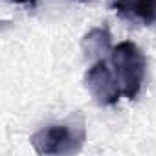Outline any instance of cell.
<instances>
[{
	"label": "cell",
	"instance_id": "6da1fadb",
	"mask_svg": "<svg viewBox=\"0 0 156 156\" xmlns=\"http://www.w3.org/2000/svg\"><path fill=\"white\" fill-rule=\"evenodd\" d=\"M110 62L118 85L121 88V94L129 99H136L143 85L145 66H147L140 48L130 41L119 42L110 51Z\"/></svg>",
	"mask_w": 156,
	"mask_h": 156
},
{
	"label": "cell",
	"instance_id": "7a4b0ae2",
	"mask_svg": "<svg viewBox=\"0 0 156 156\" xmlns=\"http://www.w3.org/2000/svg\"><path fill=\"white\" fill-rule=\"evenodd\" d=\"M87 132L83 121L79 123H53L31 136V145L37 154H73L85 143Z\"/></svg>",
	"mask_w": 156,
	"mask_h": 156
},
{
	"label": "cell",
	"instance_id": "3957f363",
	"mask_svg": "<svg viewBox=\"0 0 156 156\" xmlns=\"http://www.w3.org/2000/svg\"><path fill=\"white\" fill-rule=\"evenodd\" d=\"M85 87L92 94L94 101L98 105H101V107L116 105L119 96H121V88L118 85V79L112 73V70L107 66L105 59H98L87 70V73H85Z\"/></svg>",
	"mask_w": 156,
	"mask_h": 156
},
{
	"label": "cell",
	"instance_id": "277c9868",
	"mask_svg": "<svg viewBox=\"0 0 156 156\" xmlns=\"http://www.w3.org/2000/svg\"><path fill=\"white\" fill-rule=\"evenodd\" d=\"M112 9L123 20L143 26L156 24V0H114Z\"/></svg>",
	"mask_w": 156,
	"mask_h": 156
},
{
	"label": "cell",
	"instance_id": "5b68a950",
	"mask_svg": "<svg viewBox=\"0 0 156 156\" xmlns=\"http://www.w3.org/2000/svg\"><path fill=\"white\" fill-rule=\"evenodd\" d=\"M83 51L87 57H101L107 51H112L110 48V31L107 28H96L83 39Z\"/></svg>",
	"mask_w": 156,
	"mask_h": 156
},
{
	"label": "cell",
	"instance_id": "8992f818",
	"mask_svg": "<svg viewBox=\"0 0 156 156\" xmlns=\"http://www.w3.org/2000/svg\"><path fill=\"white\" fill-rule=\"evenodd\" d=\"M77 2H90V0H77Z\"/></svg>",
	"mask_w": 156,
	"mask_h": 156
}]
</instances>
